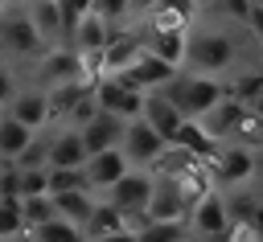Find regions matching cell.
<instances>
[{"label": "cell", "instance_id": "cell-4", "mask_svg": "<svg viewBox=\"0 0 263 242\" xmlns=\"http://www.w3.org/2000/svg\"><path fill=\"white\" fill-rule=\"evenodd\" d=\"M0 49L12 53V57H37V53L45 49V41L37 37L29 12L4 4V12H0Z\"/></svg>", "mask_w": 263, "mask_h": 242}, {"label": "cell", "instance_id": "cell-20", "mask_svg": "<svg viewBox=\"0 0 263 242\" xmlns=\"http://www.w3.org/2000/svg\"><path fill=\"white\" fill-rule=\"evenodd\" d=\"M82 94H90V82L86 78H62V82H53L49 90H45V103H49V119L53 115H66Z\"/></svg>", "mask_w": 263, "mask_h": 242}, {"label": "cell", "instance_id": "cell-2", "mask_svg": "<svg viewBox=\"0 0 263 242\" xmlns=\"http://www.w3.org/2000/svg\"><path fill=\"white\" fill-rule=\"evenodd\" d=\"M185 62L197 74H218V70H226L234 62V41L222 29H205V33H193V37L185 33V57H181V66Z\"/></svg>", "mask_w": 263, "mask_h": 242}, {"label": "cell", "instance_id": "cell-25", "mask_svg": "<svg viewBox=\"0 0 263 242\" xmlns=\"http://www.w3.org/2000/svg\"><path fill=\"white\" fill-rule=\"evenodd\" d=\"M222 205H226V217H259V189H251V180H242V189L222 197Z\"/></svg>", "mask_w": 263, "mask_h": 242}, {"label": "cell", "instance_id": "cell-17", "mask_svg": "<svg viewBox=\"0 0 263 242\" xmlns=\"http://www.w3.org/2000/svg\"><path fill=\"white\" fill-rule=\"evenodd\" d=\"M82 160H86V148H82L78 127H62L45 144V164H82Z\"/></svg>", "mask_w": 263, "mask_h": 242}, {"label": "cell", "instance_id": "cell-13", "mask_svg": "<svg viewBox=\"0 0 263 242\" xmlns=\"http://www.w3.org/2000/svg\"><path fill=\"white\" fill-rule=\"evenodd\" d=\"M111 37V25L95 12V8H86L74 25H70V33H66V41H70V49H90V45H103Z\"/></svg>", "mask_w": 263, "mask_h": 242}, {"label": "cell", "instance_id": "cell-18", "mask_svg": "<svg viewBox=\"0 0 263 242\" xmlns=\"http://www.w3.org/2000/svg\"><path fill=\"white\" fill-rule=\"evenodd\" d=\"M49 197H53V213L82 230V221H86V213L95 205V189H62V193H49Z\"/></svg>", "mask_w": 263, "mask_h": 242}, {"label": "cell", "instance_id": "cell-27", "mask_svg": "<svg viewBox=\"0 0 263 242\" xmlns=\"http://www.w3.org/2000/svg\"><path fill=\"white\" fill-rule=\"evenodd\" d=\"M12 234H25L21 201L16 197H0V238H12Z\"/></svg>", "mask_w": 263, "mask_h": 242}, {"label": "cell", "instance_id": "cell-11", "mask_svg": "<svg viewBox=\"0 0 263 242\" xmlns=\"http://www.w3.org/2000/svg\"><path fill=\"white\" fill-rule=\"evenodd\" d=\"M123 168H127V156L119 152V144H115V148H103V152H90V156L82 160V176H86L90 189H107Z\"/></svg>", "mask_w": 263, "mask_h": 242}, {"label": "cell", "instance_id": "cell-16", "mask_svg": "<svg viewBox=\"0 0 263 242\" xmlns=\"http://www.w3.org/2000/svg\"><path fill=\"white\" fill-rule=\"evenodd\" d=\"M25 12H29L33 29H37V37L45 45H53L62 37V8H58V0H25Z\"/></svg>", "mask_w": 263, "mask_h": 242}, {"label": "cell", "instance_id": "cell-33", "mask_svg": "<svg viewBox=\"0 0 263 242\" xmlns=\"http://www.w3.org/2000/svg\"><path fill=\"white\" fill-rule=\"evenodd\" d=\"M136 4H156V0H136Z\"/></svg>", "mask_w": 263, "mask_h": 242}, {"label": "cell", "instance_id": "cell-32", "mask_svg": "<svg viewBox=\"0 0 263 242\" xmlns=\"http://www.w3.org/2000/svg\"><path fill=\"white\" fill-rule=\"evenodd\" d=\"M12 94H16V82H12V70H4V66H0V107H4V103H8Z\"/></svg>", "mask_w": 263, "mask_h": 242}, {"label": "cell", "instance_id": "cell-30", "mask_svg": "<svg viewBox=\"0 0 263 242\" xmlns=\"http://www.w3.org/2000/svg\"><path fill=\"white\" fill-rule=\"evenodd\" d=\"M218 4H222V12H226L230 21H247V12H251L259 0H218Z\"/></svg>", "mask_w": 263, "mask_h": 242}, {"label": "cell", "instance_id": "cell-23", "mask_svg": "<svg viewBox=\"0 0 263 242\" xmlns=\"http://www.w3.org/2000/svg\"><path fill=\"white\" fill-rule=\"evenodd\" d=\"M226 94L238 98L242 107L259 111V94H263V78H259V70H242V74H234V82L226 86Z\"/></svg>", "mask_w": 263, "mask_h": 242}, {"label": "cell", "instance_id": "cell-12", "mask_svg": "<svg viewBox=\"0 0 263 242\" xmlns=\"http://www.w3.org/2000/svg\"><path fill=\"white\" fill-rule=\"evenodd\" d=\"M168 144H181L185 152H193V156H197V160H205V164H210V160L218 156V148H222V144H218V139H214L197 119H181V123H177V131L168 135Z\"/></svg>", "mask_w": 263, "mask_h": 242}, {"label": "cell", "instance_id": "cell-34", "mask_svg": "<svg viewBox=\"0 0 263 242\" xmlns=\"http://www.w3.org/2000/svg\"><path fill=\"white\" fill-rule=\"evenodd\" d=\"M4 4H8V0H0V12H4Z\"/></svg>", "mask_w": 263, "mask_h": 242}, {"label": "cell", "instance_id": "cell-35", "mask_svg": "<svg viewBox=\"0 0 263 242\" xmlns=\"http://www.w3.org/2000/svg\"><path fill=\"white\" fill-rule=\"evenodd\" d=\"M193 4H205V0H193Z\"/></svg>", "mask_w": 263, "mask_h": 242}, {"label": "cell", "instance_id": "cell-6", "mask_svg": "<svg viewBox=\"0 0 263 242\" xmlns=\"http://www.w3.org/2000/svg\"><path fill=\"white\" fill-rule=\"evenodd\" d=\"M173 70H181V66H168V62L156 57L152 49H140L123 70H115V78L127 82V86H136V90H156V86H164V82L173 78Z\"/></svg>", "mask_w": 263, "mask_h": 242}, {"label": "cell", "instance_id": "cell-3", "mask_svg": "<svg viewBox=\"0 0 263 242\" xmlns=\"http://www.w3.org/2000/svg\"><path fill=\"white\" fill-rule=\"evenodd\" d=\"M90 98H95V107H99V111H111V115H119V119H136V115H140V107H144V90H136V86L119 82L115 74L95 78V82H90Z\"/></svg>", "mask_w": 263, "mask_h": 242}, {"label": "cell", "instance_id": "cell-28", "mask_svg": "<svg viewBox=\"0 0 263 242\" xmlns=\"http://www.w3.org/2000/svg\"><path fill=\"white\" fill-rule=\"evenodd\" d=\"M90 8H95L107 25H115V21H123V16L136 8V0H90Z\"/></svg>", "mask_w": 263, "mask_h": 242}, {"label": "cell", "instance_id": "cell-14", "mask_svg": "<svg viewBox=\"0 0 263 242\" xmlns=\"http://www.w3.org/2000/svg\"><path fill=\"white\" fill-rule=\"evenodd\" d=\"M8 115L16 119V123H25V127H45L49 123V103H45V94L41 90H25V94H12L8 98Z\"/></svg>", "mask_w": 263, "mask_h": 242}, {"label": "cell", "instance_id": "cell-9", "mask_svg": "<svg viewBox=\"0 0 263 242\" xmlns=\"http://www.w3.org/2000/svg\"><path fill=\"white\" fill-rule=\"evenodd\" d=\"M123 123H127V119H119V115H111V111H95L86 123H78V135H82L86 156H90V152H103V148H115L119 135H123Z\"/></svg>", "mask_w": 263, "mask_h": 242}, {"label": "cell", "instance_id": "cell-29", "mask_svg": "<svg viewBox=\"0 0 263 242\" xmlns=\"http://www.w3.org/2000/svg\"><path fill=\"white\" fill-rule=\"evenodd\" d=\"M95 111H99V107H95V98H90V94H82V98H78V103L66 111V119H70V127H78V123H86Z\"/></svg>", "mask_w": 263, "mask_h": 242}, {"label": "cell", "instance_id": "cell-22", "mask_svg": "<svg viewBox=\"0 0 263 242\" xmlns=\"http://www.w3.org/2000/svg\"><path fill=\"white\" fill-rule=\"evenodd\" d=\"M82 234H90V238H119V209L111 201H95L86 221H82Z\"/></svg>", "mask_w": 263, "mask_h": 242}, {"label": "cell", "instance_id": "cell-1", "mask_svg": "<svg viewBox=\"0 0 263 242\" xmlns=\"http://www.w3.org/2000/svg\"><path fill=\"white\" fill-rule=\"evenodd\" d=\"M185 119H197L210 103H218L222 94H226V86L222 82H214V78H205V74H181V70H173V78L164 82V86H156Z\"/></svg>", "mask_w": 263, "mask_h": 242}, {"label": "cell", "instance_id": "cell-19", "mask_svg": "<svg viewBox=\"0 0 263 242\" xmlns=\"http://www.w3.org/2000/svg\"><path fill=\"white\" fill-rule=\"evenodd\" d=\"M185 33H189V29H148L144 49H152V53L164 57L168 66H181V57H185Z\"/></svg>", "mask_w": 263, "mask_h": 242}, {"label": "cell", "instance_id": "cell-24", "mask_svg": "<svg viewBox=\"0 0 263 242\" xmlns=\"http://www.w3.org/2000/svg\"><path fill=\"white\" fill-rule=\"evenodd\" d=\"M29 135H33V127L16 123L12 115H0V160H12V156L29 144Z\"/></svg>", "mask_w": 263, "mask_h": 242}, {"label": "cell", "instance_id": "cell-15", "mask_svg": "<svg viewBox=\"0 0 263 242\" xmlns=\"http://www.w3.org/2000/svg\"><path fill=\"white\" fill-rule=\"evenodd\" d=\"M140 49H144V37H140V33H111V37L103 41V70H107V74L123 70Z\"/></svg>", "mask_w": 263, "mask_h": 242}, {"label": "cell", "instance_id": "cell-7", "mask_svg": "<svg viewBox=\"0 0 263 242\" xmlns=\"http://www.w3.org/2000/svg\"><path fill=\"white\" fill-rule=\"evenodd\" d=\"M160 148H164V139H160V135H156V131H152V127H148L140 115L123 123V135H119V152L127 156V164L144 168V164H148V160H152Z\"/></svg>", "mask_w": 263, "mask_h": 242}, {"label": "cell", "instance_id": "cell-26", "mask_svg": "<svg viewBox=\"0 0 263 242\" xmlns=\"http://www.w3.org/2000/svg\"><path fill=\"white\" fill-rule=\"evenodd\" d=\"M16 201H21V221H25V230L37 226V221H45V217H53V197H49V193H29V197H16Z\"/></svg>", "mask_w": 263, "mask_h": 242}, {"label": "cell", "instance_id": "cell-21", "mask_svg": "<svg viewBox=\"0 0 263 242\" xmlns=\"http://www.w3.org/2000/svg\"><path fill=\"white\" fill-rule=\"evenodd\" d=\"M37 57H41L37 74H45L49 82H62V78H78V57H74V49H49V45H45Z\"/></svg>", "mask_w": 263, "mask_h": 242}, {"label": "cell", "instance_id": "cell-5", "mask_svg": "<svg viewBox=\"0 0 263 242\" xmlns=\"http://www.w3.org/2000/svg\"><path fill=\"white\" fill-rule=\"evenodd\" d=\"M259 172V148H242V144H230V148H218V156L210 160V176L214 185H242Z\"/></svg>", "mask_w": 263, "mask_h": 242}, {"label": "cell", "instance_id": "cell-8", "mask_svg": "<svg viewBox=\"0 0 263 242\" xmlns=\"http://www.w3.org/2000/svg\"><path fill=\"white\" fill-rule=\"evenodd\" d=\"M189 230L193 234H201V238H222V230H226V205H222V193L218 189H210L205 197H197L193 205H189Z\"/></svg>", "mask_w": 263, "mask_h": 242}, {"label": "cell", "instance_id": "cell-31", "mask_svg": "<svg viewBox=\"0 0 263 242\" xmlns=\"http://www.w3.org/2000/svg\"><path fill=\"white\" fill-rule=\"evenodd\" d=\"M0 197H16V164L12 160H4V168H0Z\"/></svg>", "mask_w": 263, "mask_h": 242}, {"label": "cell", "instance_id": "cell-10", "mask_svg": "<svg viewBox=\"0 0 263 242\" xmlns=\"http://www.w3.org/2000/svg\"><path fill=\"white\" fill-rule=\"evenodd\" d=\"M140 119H144V123H148V127H152V131H156V135L168 144V135L177 131V123H181L185 115H181V111H177V107H173V103H168L160 90H144V107H140Z\"/></svg>", "mask_w": 263, "mask_h": 242}]
</instances>
